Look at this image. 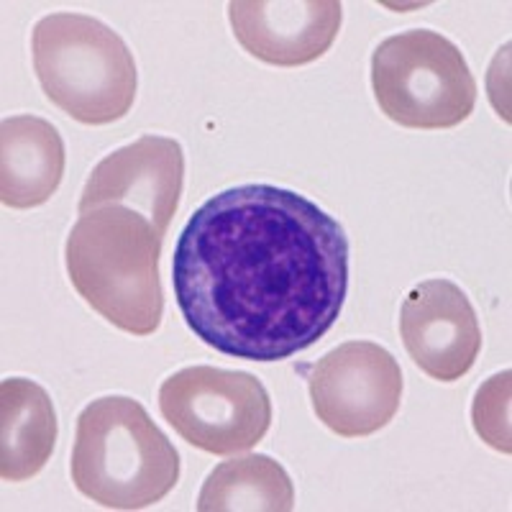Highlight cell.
I'll use <instances>...</instances> for the list:
<instances>
[{
    "instance_id": "cell-12",
    "label": "cell",
    "mask_w": 512,
    "mask_h": 512,
    "mask_svg": "<svg viewBox=\"0 0 512 512\" xmlns=\"http://www.w3.org/2000/svg\"><path fill=\"white\" fill-rule=\"evenodd\" d=\"M57 410L41 384L24 377L0 382V477L26 482L47 466L57 443Z\"/></svg>"
},
{
    "instance_id": "cell-14",
    "label": "cell",
    "mask_w": 512,
    "mask_h": 512,
    "mask_svg": "<svg viewBox=\"0 0 512 512\" xmlns=\"http://www.w3.org/2000/svg\"><path fill=\"white\" fill-rule=\"evenodd\" d=\"M510 372L495 374L477 390L472 405L474 431L487 446L510 454Z\"/></svg>"
},
{
    "instance_id": "cell-4",
    "label": "cell",
    "mask_w": 512,
    "mask_h": 512,
    "mask_svg": "<svg viewBox=\"0 0 512 512\" xmlns=\"http://www.w3.org/2000/svg\"><path fill=\"white\" fill-rule=\"evenodd\" d=\"M39 85L59 111L85 126L121 121L134 108V54L103 21L85 13H52L31 36Z\"/></svg>"
},
{
    "instance_id": "cell-2",
    "label": "cell",
    "mask_w": 512,
    "mask_h": 512,
    "mask_svg": "<svg viewBox=\"0 0 512 512\" xmlns=\"http://www.w3.org/2000/svg\"><path fill=\"white\" fill-rule=\"evenodd\" d=\"M159 254L162 236L154 223L126 205L80 213L64 246L77 295L131 336H152L162 323Z\"/></svg>"
},
{
    "instance_id": "cell-11",
    "label": "cell",
    "mask_w": 512,
    "mask_h": 512,
    "mask_svg": "<svg viewBox=\"0 0 512 512\" xmlns=\"http://www.w3.org/2000/svg\"><path fill=\"white\" fill-rule=\"evenodd\" d=\"M64 141L39 116H11L0 126V200L8 208L44 205L64 177Z\"/></svg>"
},
{
    "instance_id": "cell-3",
    "label": "cell",
    "mask_w": 512,
    "mask_h": 512,
    "mask_svg": "<svg viewBox=\"0 0 512 512\" xmlns=\"http://www.w3.org/2000/svg\"><path fill=\"white\" fill-rule=\"evenodd\" d=\"M70 474L77 492L108 510H144L177 487L180 454L141 402L98 397L77 418Z\"/></svg>"
},
{
    "instance_id": "cell-6",
    "label": "cell",
    "mask_w": 512,
    "mask_h": 512,
    "mask_svg": "<svg viewBox=\"0 0 512 512\" xmlns=\"http://www.w3.org/2000/svg\"><path fill=\"white\" fill-rule=\"evenodd\" d=\"M159 410L190 446L213 456L251 451L272 425V400L249 372L187 367L159 387Z\"/></svg>"
},
{
    "instance_id": "cell-7",
    "label": "cell",
    "mask_w": 512,
    "mask_h": 512,
    "mask_svg": "<svg viewBox=\"0 0 512 512\" xmlns=\"http://www.w3.org/2000/svg\"><path fill=\"white\" fill-rule=\"evenodd\" d=\"M318 420L341 438H364L390 425L402 402V369L374 341H346L310 367Z\"/></svg>"
},
{
    "instance_id": "cell-8",
    "label": "cell",
    "mask_w": 512,
    "mask_h": 512,
    "mask_svg": "<svg viewBox=\"0 0 512 512\" xmlns=\"http://www.w3.org/2000/svg\"><path fill=\"white\" fill-rule=\"evenodd\" d=\"M185 154L180 141L146 134L98 162L80 195V213L100 205H126L154 223L164 239L180 208Z\"/></svg>"
},
{
    "instance_id": "cell-10",
    "label": "cell",
    "mask_w": 512,
    "mask_h": 512,
    "mask_svg": "<svg viewBox=\"0 0 512 512\" xmlns=\"http://www.w3.org/2000/svg\"><path fill=\"white\" fill-rule=\"evenodd\" d=\"M338 0H233L228 21L236 41L274 67H300L320 59L341 31Z\"/></svg>"
},
{
    "instance_id": "cell-9",
    "label": "cell",
    "mask_w": 512,
    "mask_h": 512,
    "mask_svg": "<svg viewBox=\"0 0 512 512\" xmlns=\"http://www.w3.org/2000/svg\"><path fill=\"white\" fill-rule=\"evenodd\" d=\"M400 336L410 359L438 382H456L482 351V328L466 292L451 280H425L400 310Z\"/></svg>"
},
{
    "instance_id": "cell-13",
    "label": "cell",
    "mask_w": 512,
    "mask_h": 512,
    "mask_svg": "<svg viewBox=\"0 0 512 512\" xmlns=\"http://www.w3.org/2000/svg\"><path fill=\"white\" fill-rule=\"evenodd\" d=\"M295 487L280 461L249 454L218 464L198 495L200 512H290Z\"/></svg>"
},
{
    "instance_id": "cell-1",
    "label": "cell",
    "mask_w": 512,
    "mask_h": 512,
    "mask_svg": "<svg viewBox=\"0 0 512 512\" xmlns=\"http://www.w3.org/2000/svg\"><path fill=\"white\" fill-rule=\"evenodd\" d=\"M172 287L205 346L246 361L290 359L336 326L349 292V239L300 192L231 187L182 228Z\"/></svg>"
},
{
    "instance_id": "cell-5",
    "label": "cell",
    "mask_w": 512,
    "mask_h": 512,
    "mask_svg": "<svg viewBox=\"0 0 512 512\" xmlns=\"http://www.w3.org/2000/svg\"><path fill=\"white\" fill-rule=\"evenodd\" d=\"M372 88L384 116L418 131L459 126L477 105V80L461 49L431 29L400 31L379 41L372 54Z\"/></svg>"
}]
</instances>
